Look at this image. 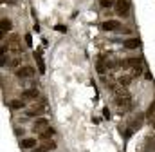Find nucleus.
I'll return each instance as SVG.
<instances>
[{
  "label": "nucleus",
  "instance_id": "nucleus-1",
  "mask_svg": "<svg viewBox=\"0 0 155 152\" xmlns=\"http://www.w3.org/2000/svg\"><path fill=\"white\" fill-rule=\"evenodd\" d=\"M114 94H116V105L121 109V111H128V109H132V96H130V92H128V89L126 87H117L116 91H114Z\"/></svg>",
  "mask_w": 155,
  "mask_h": 152
},
{
  "label": "nucleus",
  "instance_id": "nucleus-2",
  "mask_svg": "<svg viewBox=\"0 0 155 152\" xmlns=\"http://www.w3.org/2000/svg\"><path fill=\"white\" fill-rule=\"evenodd\" d=\"M7 51L13 53L15 56H20L22 54V42H20V36L18 35H13V36L7 40Z\"/></svg>",
  "mask_w": 155,
  "mask_h": 152
},
{
  "label": "nucleus",
  "instance_id": "nucleus-3",
  "mask_svg": "<svg viewBox=\"0 0 155 152\" xmlns=\"http://www.w3.org/2000/svg\"><path fill=\"white\" fill-rule=\"evenodd\" d=\"M43 111H45V100L40 98L38 103H35L33 107H29V109L25 111V116H29V118H36V119H38L40 114H43Z\"/></svg>",
  "mask_w": 155,
  "mask_h": 152
},
{
  "label": "nucleus",
  "instance_id": "nucleus-4",
  "mask_svg": "<svg viewBox=\"0 0 155 152\" xmlns=\"http://www.w3.org/2000/svg\"><path fill=\"white\" fill-rule=\"evenodd\" d=\"M143 121H144V114H137V116H134L130 121H128V129H130V132H134V130H139L141 127H143Z\"/></svg>",
  "mask_w": 155,
  "mask_h": 152
},
{
  "label": "nucleus",
  "instance_id": "nucleus-5",
  "mask_svg": "<svg viewBox=\"0 0 155 152\" xmlns=\"http://www.w3.org/2000/svg\"><path fill=\"white\" fill-rule=\"evenodd\" d=\"M130 11V2L128 0H117L116 2V13L121 16H126Z\"/></svg>",
  "mask_w": 155,
  "mask_h": 152
},
{
  "label": "nucleus",
  "instance_id": "nucleus-6",
  "mask_svg": "<svg viewBox=\"0 0 155 152\" xmlns=\"http://www.w3.org/2000/svg\"><path fill=\"white\" fill-rule=\"evenodd\" d=\"M49 127H51V123H49V119H47V118H38V119L35 121V125H33V130L40 134V132H43V130H45V129H49Z\"/></svg>",
  "mask_w": 155,
  "mask_h": 152
},
{
  "label": "nucleus",
  "instance_id": "nucleus-7",
  "mask_svg": "<svg viewBox=\"0 0 155 152\" xmlns=\"http://www.w3.org/2000/svg\"><path fill=\"white\" fill-rule=\"evenodd\" d=\"M40 98V91L36 87H33V89H24L22 91V100H36L38 102Z\"/></svg>",
  "mask_w": 155,
  "mask_h": 152
},
{
  "label": "nucleus",
  "instance_id": "nucleus-8",
  "mask_svg": "<svg viewBox=\"0 0 155 152\" xmlns=\"http://www.w3.org/2000/svg\"><path fill=\"white\" fill-rule=\"evenodd\" d=\"M15 74L18 76V78H33V76L36 74V71L33 69V67H29V65H25V67H20L18 71H15Z\"/></svg>",
  "mask_w": 155,
  "mask_h": 152
},
{
  "label": "nucleus",
  "instance_id": "nucleus-9",
  "mask_svg": "<svg viewBox=\"0 0 155 152\" xmlns=\"http://www.w3.org/2000/svg\"><path fill=\"white\" fill-rule=\"evenodd\" d=\"M119 27H123L119 20H107V22L101 24V29L103 31H117Z\"/></svg>",
  "mask_w": 155,
  "mask_h": 152
},
{
  "label": "nucleus",
  "instance_id": "nucleus-10",
  "mask_svg": "<svg viewBox=\"0 0 155 152\" xmlns=\"http://www.w3.org/2000/svg\"><path fill=\"white\" fill-rule=\"evenodd\" d=\"M144 152H155V134L146 138V141H144Z\"/></svg>",
  "mask_w": 155,
  "mask_h": 152
},
{
  "label": "nucleus",
  "instance_id": "nucleus-11",
  "mask_svg": "<svg viewBox=\"0 0 155 152\" xmlns=\"http://www.w3.org/2000/svg\"><path fill=\"white\" fill-rule=\"evenodd\" d=\"M123 45H124L126 49H137V47L141 45V40H139V38H128V40L123 42Z\"/></svg>",
  "mask_w": 155,
  "mask_h": 152
},
{
  "label": "nucleus",
  "instance_id": "nucleus-12",
  "mask_svg": "<svg viewBox=\"0 0 155 152\" xmlns=\"http://www.w3.org/2000/svg\"><path fill=\"white\" fill-rule=\"evenodd\" d=\"M7 65H9L11 69H16V71H18V69L22 67V54H20V56H13V58L7 62Z\"/></svg>",
  "mask_w": 155,
  "mask_h": 152
},
{
  "label": "nucleus",
  "instance_id": "nucleus-13",
  "mask_svg": "<svg viewBox=\"0 0 155 152\" xmlns=\"http://www.w3.org/2000/svg\"><path fill=\"white\" fill-rule=\"evenodd\" d=\"M0 26H2V27H0V36L4 38L5 31H9L13 24H11V20H9V18H2V20H0Z\"/></svg>",
  "mask_w": 155,
  "mask_h": 152
},
{
  "label": "nucleus",
  "instance_id": "nucleus-14",
  "mask_svg": "<svg viewBox=\"0 0 155 152\" xmlns=\"http://www.w3.org/2000/svg\"><path fill=\"white\" fill-rule=\"evenodd\" d=\"M20 145H22V149H35V147H38L35 138H24Z\"/></svg>",
  "mask_w": 155,
  "mask_h": 152
},
{
  "label": "nucleus",
  "instance_id": "nucleus-15",
  "mask_svg": "<svg viewBox=\"0 0 155 152\" xmlns=\"http://www.w3.org/2000/svg\"><path fill=\"white\" fill-rule=\"evenodd\" d=\"M52 136H54V129H52V127H49V129H45L43 132H40V138H41L43 141H47V140H51Z\"/></svg>",
  "mask_w": 155,
  "mask_h": 152
},
{
  "label": "nucleus",
  "instance_id": "nucleus-16",
  "mask_svg": "<svg viewBox=\"0 0 155 152\" xmlns=\"http://www.w3.org/2000/svg\"><path fill=\"white\" fill-rule=\"evenodd\" d=\"M132 80H134V78H132L130 74H124V76H121V78L117 80V85H121V87H128V83H130Z\"/></svg>",
  "mask_w": 155,
  "mask_h": 152
},
{
  "label": "nucleus",
  "instance_id": "nucleus-17",
  "mask_svg": "<svg viewBox=\"0 0 155 152\" xmlns=\"http://www.w3.org/2000/svg\"><path fill=\"white\" fill-rule=\"evenodd\" d=\"M9 105H11V109H16V111L18 109H24L25 107V100H13Z\"/></svg>",
  "mask_w": 155,
  "mask_h": 152
},
{
  "label": "nucleus",
  "instance_id": "nucleus-18",
  "mask_svg": "<svg viewBox=\"0 0 155 152\" xmlns=\"http://www.w3.org/2000/svg\"><path fill=\"white\" fill-rule=\"evenodd\" d=\"M117 0H99V4H101V7H112V5H116Z\"/></svg>",
  "mask_w": 155,
  "mask_h": 152
},
{
  "label": "nucleus",
  "instance_id": "nucleus-19",
  "mask_svg": "<svg viewBox=\"0 0 155 152\" xmlns=\"http://www.w3.org/2000/svg\"><path fill=\"white\" fill-rule=\"evenodd\" d=\"M146 116H148L150 119H152V118H153V116H155V100H153V102H152V105L148 107V111H146Z\"/></svg>",
  "mask_w": 155,
  "mask_h": 152
},
{
  "label": "nucleus",
  "instance_id": "nucleus-20",
  "mask_svg": "<svg viewBox=\"0 0 155 152\" xmlns=\"http://www.w3.org/2000/svg\"><path fill=\"white\" fill-rule=\"evenodd\" d=\"M33 152H49V147H47L45 143H40L38 147H35V149H33Z\"/></svg>",
  "mask_w": 155,
  "mask_h": 152
},
{
  "label": "nucleus",
  "instance_id": "nucleus-21",
  "mask_svg": "<svg viewBox=\"0 0 155 152\" xmlns=\"http://www.w3.org/2000/svg\"><path fill=\"white\" fill-rule=\"evenodd\" d=\"M25 43H27V45H31V36H29V35L25 36Z\"/></svg>",
  "mask_w": 155,
  "mask_h": 152
},
{
  "label": "nucleus",
  "instance_id": "nucleus-22",
  "mask_svg": "<svg viewBox=\"0 0 155 152\" xmlns=\"http://www.w3.org/2000/svg\"><path fill=\"white\" fill-rule=\"evenodd\" d=\"M150 123H152V127H153V129H155V116H153V118H152V119H150Z\"/></svg>",
  "mask_w": 155,
  "mask_h": 152
},
{
  "label": "nucleus",
  "instance_id": "nucleus-23",
  "mask_svg": "<svg viewBox=\"0 0 155 152\" xmlns=\"http://www.w3.org/2000/svg\"><path fill=\"white\" fill-rule=\"evenodd\" d=\"M13 2H15V0H13Z\"/></svg>",
  "mask_w": 155,
  "mask_h": 152
}]
</instances>
